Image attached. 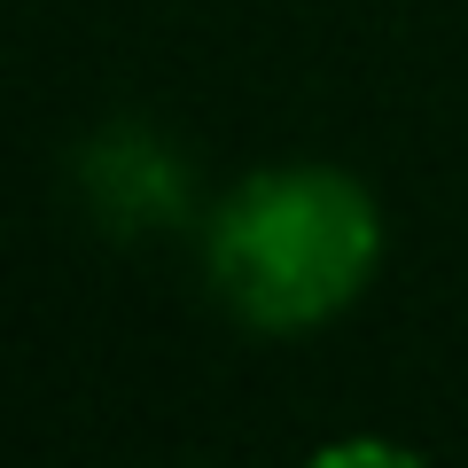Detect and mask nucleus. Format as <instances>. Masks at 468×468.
<instances>
[{
	"label": "nucleus",
	"instance_id": "obj_2",
	"mask_svg": "<svg viewBox=\"0 0 468 468\" xmlns=\"http://www.w3.org/2000/svg\"><path fill=\"white\" fill-rule=\"evenodd\" d=\"M79 172L110 227H172L187 211V156L156 133H101Z\"/></svg>",
	"mask_w": 468,
	"mask_h": 468
},
{
	"label": "nucleus",
	"instance_id": "obj_1",
	"mask_svg": "<svg viewBox=\"0 0 468 468\" xmlns=\"http://www.w3.org/2000/svg\"><path fill=\"white\" fill-rule=\"evenodd\" d=\"M383 266V211L335 165H266L203 227V273L234 320L297 335L359 304Z\"/></svg>",
	"mask_w": 468,
	"mask_h": 468
}]
</instances>
